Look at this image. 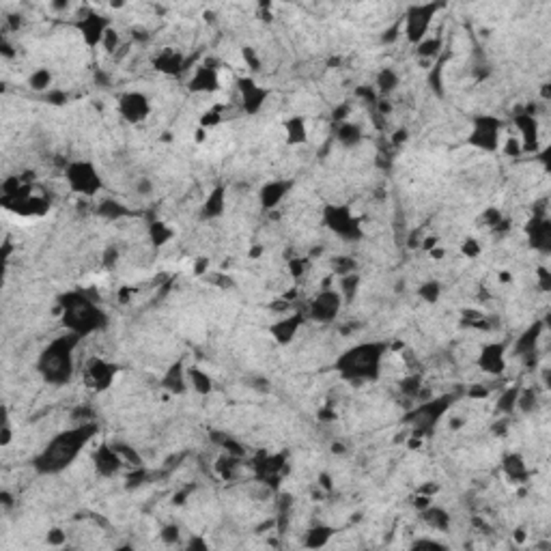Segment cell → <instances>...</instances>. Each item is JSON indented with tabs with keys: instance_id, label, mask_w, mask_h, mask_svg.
Returning <instances> with one entry per match:
<instances>
[{
	"instance_id": "cell-27",
	"label": "cell",
	"mask_w": 551,
	"mask_h": 551,
	"mask_svg": "<svg viewBox=\"0 0 551 551\" xmlns=\"http://www.w3.org/2000/svg\"><path fill=\"white\" fill-rule=\"evenodd\" d=\"M420 519L435 532H446L450 528V514L443 508L435 506V504L422 508L420 510Z\"/></svg>"
},
{
	"instance_id": "cell-23",
	"label": "cell",
	"mask_w": 551,
	"mask_h": 551,
	"mask_svg": "<svg viewBox=\"0 0 551 551\" xmlns=\"http://www.w3.org/2000/svg\"><path fill=\"white\" fill-rule=\"evenodd\" d=\"M183 65H186V57L181 54L179 50H162V52H157L155 59H153V67L157 71H162V74H181L183 71Z\"/></svg>"
},
{
	"instance_id": "cell-17",
	"label": "cell",
	"mask_w": 551,
	"mask_h": 551,
	"mask_svg": "<svg viewBox=\"0 0 551 551\" xmlns=\"http://www.w3.org/2000/svg\"><path fill=\"white\" fill-rule=\"evenodd\" d=\"M293 188L291 179H274L268 181L259 190V203L263 211H274L282 205V201L289 197V192Z\"/></svg>"
},
{
	"instance_id": "cell-31",
	"label": "cell",
	"mask_w": 551,
	"mask_h": 551,
	"mask_svg": "<svg viewBox=\"0 0 551 551\" xmlns=\"http://www.w3.org/2000/svg\"><path fill=\"white\" fill-rule=\"evenodd\" d=\"M339 142L343 147H358L360 142H362V130H360V126H355V123H351L349 119L347 121H343L341 126H339Z\"/></svg>"
},
{
	"instance_id": "cell-4",
	"label": "cell",
	"mask_w": 551,
	"mask_h": 551,
	"mask_svg": "<svg viewBox=\"0 0 551 551\" xmlns=\"http://www.w3.org/2000/svg\"><path fill=\"white\" fill-rule=\"evenodd\" d=\"M61 312L67 330L76 336H88L101 330L108 321L106 312L84 293H67L61 297Z\"/></svg>"
},
{
	"instance_id": "cell-30",
	"label": "cell",
	"mask_w": 551,
	"mask_h": 551,
	"mask_svg": "<svg viewBox=\"0 0 551 551\" xmlns=\"http://www.w3.org/2000/svg\"><path fill=\"white\" fill-rule=\"evenodd\" d=\"M334 537V528L330 525H312L306 534H304V545L310 549H321L330 543V539Z\"/></svg>"
},
{
	"instance_id": "cell-42",
	"label": "cell",
	"mask_w": 551,
	"mask_h": 551,
	"mask_svg": "<svg viewBox=\"0 0 551 551\" xmlns=\"http://www.w3.org/2000/svg\"><path fill=\"white\" fill-rule=\"evenodd\" d=\"M241 59H243V65L250 69V71H259L261 69V59H259V52H254L252 48H243L241 52Z\"/></svg>"
},
{
	"instance_id": "cell-44",
	"label": "cell",
	"mask_w": 551,
	"mask_h": 551,
	"mask_svg": "<svg viewBox=\"0 0 551 551\" xmlns=\"http://www.w3.org/2000/svg\"><path fill=\"white\" fill-rule=\"evenodd\" d=\"M11 437H13V433H11V424H9V418H7V414H5V416H3V429H0V446L7 448L9 443H11Z\"/></svg>"
},
{
	"instance_id": "cell-16",
	"label": "cell",
	"mask_w": 551,
	"mask_h": 551,
	"mask_svg": "<svg viewBox=\"0 0 551 551\" xmlns=\"http://www.w3.org/2000/svg\"><path fill=\"white\" fill-rule=\"evenodd\" d=\"M478 366L491 377L502 375L506 370V347L500 343H487L478 353Z\"/></svg>"
},
{
	"instance_id": "cell-13",
	"label": "cell",
	"mask_w": 551,
	"mask_h": 551,
	"mask_svg": "<svg viewBox=\"0 0 551 551\" xmlns=\"http://www.w3.org/2000/svg\"><path fill=\"white\" fill-rule=\"evenodd\" d=\"M237 93H239V101L241 108L246 114H257L265 103H268L270 97V88H265L261 84L254 82V78L246 76L237 80Z\"/></svg>"
},
{
	"instance_id": "cell-28",
	"label": "cell",
	"mask_w": 551,
	"mask_h": 551,
	"mask_svg": "<svg viewBox=\"0 0 551 551\" xmlns=\"http://www.w3.org/2000/svg\"><path fill=\"white\" fill-rule=\"evenodd\" d=\"M528 237L530 241L534 243L541 250H547L549 248V241H551V226L547 220H541V218H534L528 226Z\"/></svg>"
},
{
	"instance_id": "cell-36",
	"label": "cell",
	"mask_w": 551,
	"mask_h": 551,
	"mask_svg": "<svg viewBox=\"0 0 551 551\" xmlns=\"http://www.w3.org/2000/svg\"><path fill=\"white\" fill-rule=\"evenodd\" d=\"M360 282H362V278L355 274V272L353 274H347V276H341V289L339 291H341V295H343L345 301H351L355 297Z\"/></svg>"
},
{
	"instance_id": "cell-49",
	"label": "cell",
	"mask_w": 551,
	"mask_h": 551,
	"mask_svg": "<svg viewBox=\"0 0 551 551\" xmlns=\"http://www.w3.org/2000/svg\"><path fill=\"white\" fill-rule=\"evenodd\" d=\"M289 268H291V274H293L295 278H299L301 274H304V270H306V261L293 259V261H291V265H289Z\"/></svg>"
},
{
	"instance_id": "cell-15",
	"label": "cell",
	"mask_w": 551,
	"mask_h": 551,
	"mask_svg": "<svg viewBox=\"0 0 551 551\" xmlns=\"http://www.w3.org/2000/svg\"><path fill=\"white\" fill-rule=\"evenodd\" d=\"M76 26L88 48H101V41L110 28V22L106 20V17H101L99 13H86L84 17H80Z\"/></svg>"
},
{
	"instance_id": "cell-8",
	"label": "cell",
	"mask_w": 551,
	"mask_h": 551,
	"mask_svg": "<svg viewBox=\"0 0 551 551\" xmlns=\"http://www.w3.org/2000/svg\"><path fill=\"white\" fill-rule=\"evenodd\" d=\"M441 9V5H412L403 17V32L410 43L418 46L429 37V26L433 24L435 13Z\"/></svg>"
},
{
	"instance_id": "cell-25",
	"label": "cell",
	"mask_w": 551,
	"mask_h": 551,
	"mask_svg": "<svg viewBox=\"0 0 551 551\" xmlns=\"http://www.w3.org/2000/svg\"><path fill=\"white\" fill-rule=\"evenodd\" d=\"M502 470H504L506 478H510L512 483H525L528 478H530V470L525 465V461L517 452L504 454V459H502Z\"/></svg>"
},
{
	"instance_id": "cell-32",
	"label": "cell",
	"mask_w": 551,
	"mask_h": 551,
	"mask_svg": "<svg viewBox=\"0 0 551 551\" xmlns=\"http://www.w3.org/2000/svg\"><path fill=\"white\" fill-rule=\"evenodd\" d=\"M149 237H151L155 248H162L174 237V230L166 222H151L149 224Z\"/></svg>"
},
{
	"instance_id": "cell-21",
	"label": "cell",
	"mask_w": 551,
	"mask_h": 551,
	"mask_svg": "<svg viewBox=\"0 0 551 551\" xmlns=\"http://www.w3.org/2000/svg\"><path fill=\"white\" fill-rule=\"evenodd\" d=\"M93 461H95V468L103 474V476H114L121 468H123V457L117 448L112 446H99L97 452L93 454Z\"/></svg>"
},
{
	"instance_id": "cell-38",
	"label": "cell",
	"mask_w": 551,
	"mask_h": 551,
	"mask_svg": "<svg viewBox=\"0 0 551 551\" xmlns=\"http://www.w3.org/2000/svg\"><path fill=\"white\" fill-rule=\"evenodd\" d=\"M399 86V76L394 74L392 69H381L379 71V76H377V88L381 93H390V91H394V88Z\"/></svg>"
},
{
	"instance_id": "cell-6",
	"label": "cell",
	"mask_w": 551,
	"mask_h": 551,
	"mask_svg": "<svg viewBox=\"0 0 551 551\" xmlns=\"http://www.w3.org/2000/svg\"><path fill=\"white\" fill-rule=\"evenodd\" d=\"M502 140H504V123L497 117L481 114L472 121L468 142L474 149L485 153H497L502 147Z\"/></svg>"
},
{
	"instance_id": "cell-29",
	"label": "cell",
	"mask_w": 551,
	"mask_h": 551,
	"mask_svg": "<svg viewBox=\"0 0 551 551\" xmlns=\"http://www.w3.org/2000/svg\"><path fill=\"white\" fill-rule=\"evenodd\" d=\"M188 377H190V388L194 392H199L203 397L213 392V381L207 370H201L199 366H190L188 368Z\"/></svg>"
},
{
	"instance_id": "cell-1",
	"label": "cell",
	"mask_w": 551,
	"mask_h": 551,
	"mask_svg": "<svg viewBox=\"0 0 551 551\" xmlns=\"http://www.w3.org/2000/svg\"><path fill=\"white\" fill-rule=\"evenodd\" d=\"M95 431H97L95 424L84 422L80 426H74V429L54 435L48 441V446L34 457V461H32L34 468H37V472H41V474L63 472L67 465H71L80 457L82 448L91 441Z\"/></svg>"
},
{
	"instance_id": "cell-33",
	"label": "cell",
	"mask_w": 551,
	"mask_h": 551,
	"mask_svg": "<svg viewBox=\"0 0 551 551\" xmlns=\"http://www.w3.org/2000/svg\"><path fill=\"white\" fill-rule=\"evenodd\" d=\"M416 293L422 301H426V304H437L441 297V284L439 280H424Z\"/></svg>"
},
{
	"instance_id": "cell-5",
	"label": "cell",
	"mask_w": 551,
	"mask_h": 551,
	"mask_svg": "<svg viewBox=\"0 0 551 551\" xmlns=\"http://www.w3.org/2000/svg\"><path fill=\"white\" fill-rule=\"evenodd\" d=\"M65 179L67 186L71 188L74 194H80V197H97V194L103 190V179L97 170V166L88 159H74L69 162L65 168Z\"/></svg>"
},
{
	"instance_id": "cell-50",
	"label": "cell",
	"mask_w": 551,
	"mask_h": 551,
	"mask_svg": "<svg viewBox=\"0 0 551 551\" xmlns=\"http://www.w3.org/2000/svg\"><path fill=\"white\" fill-rule=\"evenodd\" d=\"M48 543L50 545H63L65 543V534L61 530H50L48 532Z\"/></svg>"
},
{
	"instance_id": "cell-9",
	"label": "cell",
	"mask_w": 551,
	"mask_h": 551,
	"mask_svg": "<svg viewBox=\"0 0 551 551\" xmlns=\"http://www.w3.org/2000/svg\"><path fill=\"white\" fill-rule=\"evenodd\" d=\"M452 403H454V397H450V394H443V397L431 399V401L422 403V405L418 407V410H414L412 416H407L405 420L414 424L416 435L426 433V431L433 429V426L443 418V414H446V412L450 410V405H452Z\"/></svg>"
},
{
	"instance_id": "cell-43",
	"label": "cell",
	"mask_w": 551,
	"mask_h": 551,
	"mask_svg": "<svg viewBox=\"0 0 551 551\" xmlns=\"http://www.w3.org/2000/svg\"><path fill=\"white\" fill-rule=\"evenodd\" d=\"M117 46H119V32L110 26L108 32H106L103 41H101V48H103L106 52H108V54H114V52H117Z\"/></svg>"
},
{
	"instance_id": "cell-48",
	"label": "cell",
	"mask_w": 551,
	"mask_h": 551,
	"mask_svg": "<svg viewBox=\"0 0 551 551\" xmlns=\"http://www.w3.org/2000/svg\"><path fill=\"white\" fill-rule=\"evenodd\" d=\"M470 399H487L489 397V390L483 385V383H478V385H472L470 388Z\"/></svg>"
},
{
	"instance_id": "cell-35",
	"label": "cell",
	"mask_w": 551,
	"mask_h": 551,
	"mask_svg": "<svg viewBox=\"0 0 551 551\" xmlns=\"http://www.w3.org/2000/svg\"><path fill=\"white\" fill-rule=\"evenodd\" d=\"M50 84H52V71L46 69V67L34 69L32 74H30V78H28V86L32 88V91H39V93L41 91H48Z\"/></svg>"
},
{
	"instance_id": "cell-2",
	"label": "cell",
	"mask_w": 551,
	"mask_h": 551,
	"mask_svg": "<svg viewBox=\"0 0 551 551\" xmlns=\"http://www.w3.org/2000/svg\"><path fill=\"white\" fill-rule=\"evenodd\" d=\"M80 343V336L67 332L65 336L52 341L37 358V372L54 385L67 383L74 377V362H76V347Z\"/></svg>"
},
{
	"instance_id": "cell-45",
	"label": "cell",
	"mask_w": 551,
	"mask_h": 551,
	"mask_svg": "<svg viewBox=\"0 0 551 551\" xmlns=\"http://www.w3.org/2000/svg\"><path fill=\"white\" fill-rule=\"evenodd\" d=\"M134 188H136V194H140V197H149V194L153 192V181L149 179V177H140Z\"/></svg>"
},
{
	"instance_id": "cell-19",
	"label": "cell",
	"mask_w": 551,
	"mask_h": 551,
	"mask_svg": "<svg viewBox=\"0 0 551 551\" xmlns=\"http://www.w3.org/2000/svg\"><path fill=\"white\" fill-rule=\"evenodd\" d=\"M304 321H306V317L301 314V312H295V314H287V317H282L280 321H276V323L270 328L272 339H274L278 345H289V343L295 339V336H297L299 328L304 325Z\"/></svg>"
},
{
	"instance_id": "cell-39",
	"label": "cell",
	"mask_w": 551,
	"mask_h": 551,
	"mask_svg": "<svg viewBox=\"0 0 551 551\" xmlns=\"http://www.w3.org/2000/svg\"><path fill=\"white\" fill-rule=\"evenodd\" d=\"M97 213H99L101 218H106V220H117V218H121V216H123V213H126V209H123V205H121V203H117V201L108 199V201H103V203L99 205Z\"/></svg>"
},
{
	"instance_id": "cell-11",
	"label": "cell",
	"mask_w": 551,
	"mask_h": 551,
	"mask_svg": "<svg viewBox=\"0 0 551 551\" xmlns=\"http://www.w3.org/2000/svg\"><path fill=\"white\" fill-rule=\"evenodd\" d=\"M121 372V366L103 360V358H91L84 364V383L93 390V392H106Z\"/></svg>"
},
{
	"instance_id": "cell-46",
	"label": "cell",
	"mask_w": 551,
	"mask_h": 551,
	"mask_svg": "<svg viewBox=\"0 0 551 551\" xmlns=\"http://www.w3.org/2000/svg\"><path fill=\"white\" fill-rule=\"evenodd\" d=\"M446 545L439 543V541H433V539H418L412 543V549H443Z\"/></svg>"
},
{
	"instance_id": "cell-22",
	"label": "cell",
	"mask_w": 551,
	"mask_h": 551,
	"mask_svg": "<svg viewBox=\"0 0 551 551\" xmlns=\"http://www.w3.org/2000/svg\"><path fill=\"white\" fill-rule=\"evenodd\" d=\"M545 330V323L543 321H537V323H532L519 339L517 343H514V353L521 355V358H530V355H534L539 343H541V334Z\"/></svg>"
},
{
	"instance_id": "cell-14",
	"label": "cell",
	"mask_w": 551,
	"mask_h": 551,
	"mask_svg": "<svg viewBox=\"0 0 551 551\" xmlns=\"http://www.w3.org/2000/svg\"><path fill=\"white\" fill-rule=\"evenodd\" d=\"M222 86V76L220 69L213 65H199L194 67L192 76L188 80V88L192 93H216Z\"/></svg>"
},
{
	"instance_id": "cell-52",
	"label": "cell",
	"mask_w": 551,
	"mask_h": 551,
	"mask_svg": "<svg viewBox=\"0 0 551 551\" xmlns=\"http://www.w3.org/2000/svg\"><path fill=\"white\" fill-rule=\"evenodd\" d=\"M321 487L328 489V491L332 489V478H330L328 474H321Z\"/></svg>"
},
{
	"instance_id": "cell-20",
	"label": "cell",
	"mask_w": 551,
	"mask_h": 551,
	"mask_svg": "<svg viewBox=\"0 0 551 551\" xmlns=\"http://www.w3.org/2000/svg\"><path fill=\"white\" fill-rule=\"evenodd\" d=\"M162 388L172 397H181L190 390V377H188V366L179 360L174 362L162 377Z\"/></svg>"
},
{
	"instance_id": "cell-3",
	"label": "cell",
	"mask_w": 551,
	"mask_h": 551,
	"mask_svg": "<svg viewBox=\"0 0 551 551\" xmlns=\"http://www.w3.org/2000/svg\"><path fill=\"white\" fill-rule=\"evenodd\" d=\"M383 353H385V345L381 343L355 345L336 360V368H339L341 377L345 381H355V383L375 381L381 375Z\"/></svg>"
},
{
	"instance_id": "cell-18",
	"label": "cell",
	"mask_w": 551,
	"mask_h": 551,
	"mask_svg": "<svg viewBox=\"0 0 551 551\" xmlns=\"http://www.w3.org/2000/svg\"><path fill=\"white\" fill-rule=\"evenodd\" d=\"M514 128H517V138L525 151H537L539 149V138H541V130H539V121L532 112H519L514 117Z\"/></svg>"
},
{
	"instance_id": "cell-40",
	"label": "cell",
	"mask_w": 551,
	"mask_h": 551,
	"mask_svg": "<svg viewBox=\"0 0 551 551\" xmlns=\"http://www.w3.org/2000/svg\"><path fill=\"white\" fill-rule=\"evenodd\" d=\"M420 390H422V379H420L418 375H410V377H405V379L401 381V392H403L405 397L416 399V397L420 394Z\"/></svg>"
},
{
	"instance_id": "cell-10",
	"label": "cell",
	"mask_w": 551,
	"mask_h": 551,
	"mask_svg": "<svg viewBox=\"0 0 551 551\" xmlns=\"http://www.w3.org/2000/svg\"><path fill=\"white\" fill-rule=\"evenodd\" d=\"M343 295L339 289L323 287L308 304V319L314 323H334L343 308Z\"/></svg>"
},
{
	"instance_id": "cell-53",
	"label": "cell",
	"mask_w": 551,
	"mask_h": 551,
	"mask_svg": "<svg viewBox=\"0 0 551 551\" xmlns=\"http://www.w3.org/2000/svg\"><path fill=\"white\" fill-rule=\"evenodd\" d=\"M263 254V246H252V250H250V259H259Z\"/></svg>"
},
{
	"instance_id": "cell-41",
	"label": "cell",
	"mask_w": 551,
	"mask_h": 551,
	"mask_svg": "<svg viewBox=\"0 0 551 551\" xmlns=\"http://www.w3.org/2000/svg\"><path fill=\"white\" fill-rule=\"evenodd\" d=\"M461 252H463L465 259H478V257H481V252H483V246H481V241H478V239L470 237V239L463 241V246H461Z\"/></svg>"
},
{
	"instance_id": "cell-7",
	"label": "cell",
	"mask_w": 551,
	"mask_h": 551,
	"mask_svg": "<svg viewBox=\"0 0 551 551\" xmlns=\"http://www.w3.org/2000/svg\"><path fill=\"white\" fill-rule=\"evenodd\" d=\"M323 224L332 230L336 237L343 241H360L364 237V228L360 220L355 218V213L345 207V205H328L323 209Z\"/></svg>"
},
{
	"instance_id": "cell-26",
	"label": "cell",
	"mask_w": 551,
	"mask_h": 551,
	"mask_svg": "<svg viewBox=\"0 0 551 551\" xmlns=\"http://www.w3.org/2000/svg\"><path fill=\"white\" fill-rule=\"evenodd\" d=\"M284 136H287V142L293 147L304 145L308 140V123L304 117H291L284 121Z\"/></svg>"
},
{
	"instance_id": "cell-47",
	"label": "cell",
	"mask_w": 551,
	"mask_h": 551,
	"mask_svg": "<svg viewBox=\"0 0 551 551\" xmlns=\"http://www.w3.org/2000/svg\"><path fill=\"white\" fill-rule=\"evenodd\" d=\"M159 537H162V541H166V543H177V541H179V528H177V525H166Z\"/></svg>"
},
{
	"instance_id": "cell-37",
	"label": "cell",
	"mask_w": 551,
	"mask_h": 551,
	"mask_svg": "<svg viewBox=\"0 0 551 551\" xmlns=\"http://www.w3.org/2000/svg\"><path fill=\"white\" fill-rule=\"evenodd\" d=\"M416 48H418V54L422 59H435L439 54V50H441V39L439 37H426Z\"/></svg>"
},
{
	"instance_id": "cell-51",
	"label": "cell",
	"mask_w": 551,
	"mask_h": 551,
	"mask_svg": "<svg viewBox=\"0 0 551 551\" xmlns=\"http://www.w3.org/2000/svg\"><path fill=\"white\" fill-rule=\"evenodd\" d=\"M188 549H207V543L201 541V539H192V541L188 543Z\"/></svg>"
},
{
	"instance_id": "cell-24",
	"label": "cell",
	"mask_w": 551,
	"mask_h": 551,
	"mask_svg": "<svg viewBox=\"0 0 551 551\" xmlns=\"http://www.w3.org/2000/svg\"><path fill=\"white\" fill-rule=\"evenodd\" d=\"M226 209V192L222 186L218 188H213L209 194H207V199L203 201V207H201V216L205 220H216L220 218L222 213Z\"/></svg>"
},
{
	"instance_id": "cell-12",
	"label": "cell",
	"mask_w": 551,
	"mask_h": 551,
	"mask_svg": "<svg viewBox=\"0 0 551 551\" xmlns=\"http://www.w3.org/2000/svg\"><path fill=\"white\" fill-rule=\"evenodd\" d=\"M119 114L126 123H145L151 117V101L140 91H126L119 97Z\"/></svg>"
},
{
	"instance_id": "cell-34",
	"label": "cell",
	"mask_w": 551,
	"mask_h": 551,
	"mask_svg": "<svg viewBox=\"0 0 551 551\" xmlns=\"http://www.w3.org/2000/svg\"><path fill=\"white\" fill-rule=\"evenodd\" d=\"M519 392H521V388H517V385H512V388L504 390L502 397L497 399V412H502V414H510V412L517 410Z\"/></svg>"
}]
</instances>
